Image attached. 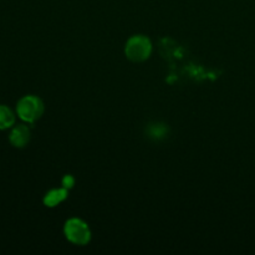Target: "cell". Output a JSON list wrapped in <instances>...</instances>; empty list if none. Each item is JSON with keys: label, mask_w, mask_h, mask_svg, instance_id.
<instances>
[{"label": "cell", "mask_w": 255, "mask_h": 255, "mask_svg": "<svg viewBox=\"0 0 255 255\" xmlns=\"http://www.w3.org/2000/svg\"><path fill=\"white\" fill-rule=\"evenodd\" d=\"M30 136H31V132H30L29 127L25 125H19L11 131L10 143L16 148H22L30 142Z\"/></svg>", "instance_id": "4"}, {"label": "cell", "mask_w": 255, "mask_h": 255, "mask_svg": "<svg viewBox=\"0 0 255 255\" xmlns=\"http://www.w3.org/2000/svg\"><path fill=\"white\" fill-rule=\"evenodd\" d=\"M61 184H62V187H64V188L71 189L72 187H74V184H75L74 177L70 176V174H66V176H65L64 178H62Z\"/></svg>", "instance_id": "8"}, {"label": "cell", "mask_w": 255, "mask_h": 255, "mask_svg": "<svg viewBox=\"0 0 255 255\" xmlns=\"http://www.w3.org/2000/svg\"><path fill=\"white\" fill-rule=\"evenodd\" d=\"M44 102L40 97L34 95H27L24 96L17 102L16 111L21 120L26 122H35L39 120L44 114Z\"/></svg>", "instance_id": "3"}, {"label": "cell", "mask_w": 255, "mask_h": 255, "mask_svg": "<svg viewBox=\"0 0 255 255\" xmlns=\"http://www.w3.org/2000/svg\"><path fill=\"white\" fill-rule=\"evenodd\" d=\"M67 196H69V189L64 188V187L62 188L51 189L44 197V204L46 207H49V208H54V207L62 203L67 198Z\"/></svg>", "instance_id": "5"}, {"label": "cell", "mask_w": 255, "mask_h": 255, "mask_svg": "<svg viewBox=\"0 0 255 255\" xmlns=\"http://www.w3.org/2000/svg\"><path fill=\"white\" fill-rule=\"evenodd\" d=\"M152 54V42L146 35H133L125 45V55L132 62H143Z\"/></svg>", "instance_id": "1"}, {"label": "cell", "mask_w": 255, "mask_h": 255, "mask_svg": "<svg viewBox=\"0 0 255 255\" xmlns=\"http://www.w3.org/2000/svg\"><path fill=\"white\" fill-rule=\"evenodd\" d=\"M15 122L14 112L7 106L0 105V129H6L11 127Z\"/></svg>", "instance_id": "7"}, {"label": "cell", "mask_w": 255, "mask_h": 255, "mask_svg": "<svg viewBox=\"0 0 255 255\" xmlns=\"http://www.w3.org/2000/svg\"><path fill=\"white\" fill-rule=\"evenodd\" d=\"M169 133V127L163 122H152L147 126V134L153 141H162Z\"/></svg>", "instance_id": "6"}, {"label": "cell", "mask_w": 255, "mask_h": 255, "mask_svg": "<svg viewBox=\"0 0 255 255\" xmlns=\"http://www.w3.org/2000/svg\"><path fill=\"white\" fill-rule=\"evenodd\" d=\"M64 234L69 242L76 246H86L91 241L89 224L80 218H70L65 222Z\"/></svg>", "instance_id": "2"}]
</instances>
